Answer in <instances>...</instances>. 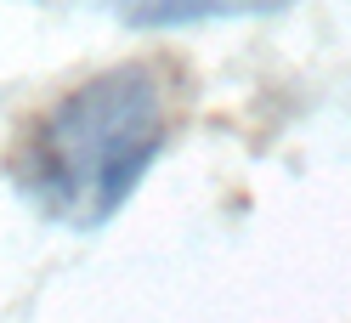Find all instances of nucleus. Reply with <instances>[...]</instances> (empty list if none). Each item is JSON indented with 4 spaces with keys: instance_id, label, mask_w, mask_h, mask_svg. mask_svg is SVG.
I'll return each instance as SVG.
<instances>
[{
    "instance_id": "f257e3e1",
    "label": "nucleus",
    "mask_w": 351,
    "mask_h": 323,
    "mask_svg": "<svg viewBox=\"0 0 351 323\" xmlns=\"http://www.w3.org/2000/svg\"><path fill=\"white\" fill-rule=\"evenodd\" d=\"M170 142V80L153 57L114 62L62 91L12 142L6 176L34 215L97 232L136 199Z\"/></svg>"
},
{
    "instance_id": "f03ea898",
    "label": "nucleus",
    "mask_w": 351,
    "mask_h": 323,
    "mask_svg": "<svg viewBox=\"0 0 351 323\" xmlns=\"http://www.w3.org/2000/svg\"><path fill=\"white\" fill-rule=\"evenodd\" d=\"M295 0H108V12L130 29H193V23H238V17H278Z\"/></svg>"
}]
</instances>
